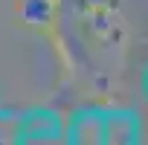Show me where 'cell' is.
I'll return each instance as SVG.
<instances>
[{
  "mask_svg": "<svg viewBox=\"0 0 148 145\" xmlns=\"http://www.w3.org/2000/svg\"><path fill=\"white\" fill-rule=\"evenodd\" d=\"M64 90L148 119V0H44Z\"/></svg>",
  "mask_w": 148,
  "mask_h": 145,
  "instance_id": "cell-1",
  "label": "cell"
}]
</instances>
